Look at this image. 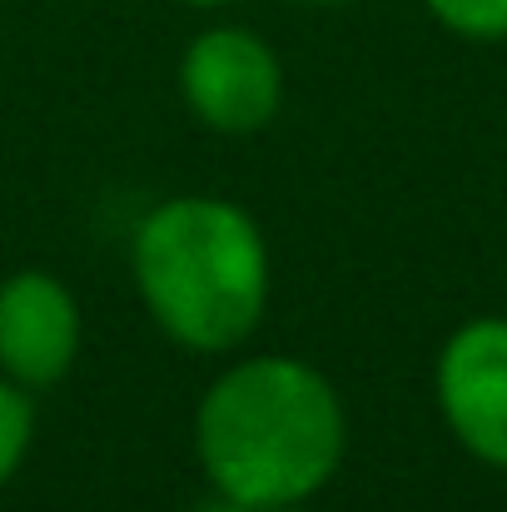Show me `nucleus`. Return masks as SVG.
Here are the masks:
<instances>
[{
    "instance_id": "11",
    "label": "nucleus",
    "mask_w": 507,
    "mask_h": 512,
    "mask_svg": "<svg viewBox=\"0 0 507 512\" xmlns=\"http://www.w3.org/2000/svg\"><path fill=\"white\" fill-rule=\"evenodd\" d=\"M269 512H299V503H294V508H269Z\"/></svg>"
},
{
    "instance_id": "2",
    "label": "nucleus",
    "mask_w": 507,
    "mask_h": 512,
    "mask_svg": "<svg viewBox=\"0 0 507 512\" xmlns=\"http://www.w3.org/2000/svg\"><path fill=\"white\" fill-rule=\"evenodd\" d=\"M135 284L150 319L174 343L194 353H229L269 309V244L249 209L184 194L140 224Z\"/></svg>"
},
{
    "instance_id": "6",
    "label": "nucleus",
    "mask_w": 507,
    "mask_h": 512,
    "mask_svg": "<svg viewBox=\"0 0 507 512\" xmlns=\"http://www.w3.org/2000/svg\"><path fill=\"white\" fill-rule=\"evenodd\" d=\"M35 438V408H30V388H20L15 378L0 373V488L15 478V468L25 463Z\"/></svg>"
},
{
    "instance_id": "10",
    "label": "nucleus",
    "mask_w": 507,
    "mask_h": 512,
    "mask_svg": "<svg viewBox=\"0 0 507 512\" xmlns=\"http://www.w3.org/2000/svg\"><path fill=\"white\" fill-rule=\"evenodd\" d=\"M304 5H343V0H304Z\"/></svg>"
},
{
    "instance_id": "7",
    "label": "nucleus",
    "mask_w": 507,
    "mask_h": 512,
    "mask_svg": "<svg viewBox=\"0 0 507 512\" xmlns=\"http://www.w3.org/2000/svg\"><path fill=\"white\" fill-rule=\"evenodd\" d=\"M438 25L468 40H507V0H423Z\"/></svg>"
},
{
    "instance_id": "8",
    "label": "nucleus",
    "mask_w": 507,
    "mask_h": 512,
    "mask_svg": "<svg viewBox=\"0 0 507 512\" xmlns=\"http://www.w3.org/2000/svg\"><path fill=\"white\" fill-rule=\"evenodd\" d=\"M194 512H254V508H244V503H234V498H224V493H214L209 503H199Z\"/></svg>"
},
{
    "instance_id": "5",
    "label": "nucleus",
    "mask_w": 507,
    "mask_h": 512,
    "mask_svg": "<svg viewBox=\"0 0 507 512\" xmlns=\"http://www.w3.org/2000/svg\"><path fill=\"white\" fill-rule=\"evenodd\" d=\"M80 358V304L50 274H15L0 284V373L20 388H50Z\"/></svg>"
},
{
    "instance_id": "1",
    "label": "nucleus",
    "mask_w": 507,
    "mask_h": 512,
    "mask_svg": "<svg viewBox=\"0 0 507 512\" xmlns=\"http://www.w3.org/2000/svg\"><path fill=\"white\" fill-rule=\"evenodd\" d=\"M194 448L214 493L254 512L294 508L314 498L343 463V398L304 358H244L199 398Z\"/></svg>"
},
{
    "instance_id": "4",
    "label": "nucleus",
    "mask_w": 507,
    "mask_h": 512,
    "mask_svg": "<svg viewBox=\"0 0 507 512\" xmlns=\"http://www.w3.org/2000/svg\"><path fill=\"white\" fill-rule=\"evenodd\" d=\"M438 408L473 458L507 473V319H473L443 343Z\"/></svg>"
},
{
    "instance_id": "9",
    "label": "nucleus",
    "mask_w": 507,
    "mask_h": 512,
    "mask_svg": "<svg viewBox=\"0 0 507 512\" xmlns=\"http://www.w3.org/2000/svg\"><path fill=\"white\" fill-rule=\"evenodd\" d=\"M184 5H229V0H184Z\"/></svg>"
},
{
    "instance_id": "3",
    "label": "nucleus",
    "mask_w": 507,
    "mask_h": 512,
    "mask_svg": "<svg viewBox=\"0 0 507 512\" xmlns=\"http://www.w3.org/2000/svg\"><path fill=\"white\" fill-rule=\"evenodd\" d=\"M179 90L194 120L224 135L264 130L284 105V65L254 30L219 25L189 40L179 60Z\"/></svg>"
}]
</instances>
